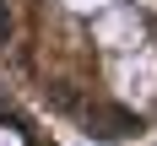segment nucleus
<instances>
[{
  "mask_svg": "<svg viewBox=\"0 0 157 146\" xmlns=\"http://www.w3.org/2000/svg\"><path fill=\"white\" fill-rule=\"evenodd\" d=\"M0 146H54L49 119L6 81V70H0Z\"/></svg>",
  "mask_w": 157,
  "mask_h": 146,
  "instance_id": "nucleus-2",
  "label": "nucleus"
},
{
  "mask_svg": "<svg viewBox=\"0 0 157 146\" xmlns=\"http://www.w3.org/2000/svg\"><path fill=\"white\" fill-rule=\"evenodd\" d=\"M157 0H0V70L33 108L119 141L157 119Z\"/></svg>",
  "mask_w": 157,
  "mask_h": 146,
  "instance_id": "nucleus-1",
  "label": "nucleus"
}]
</instances>
